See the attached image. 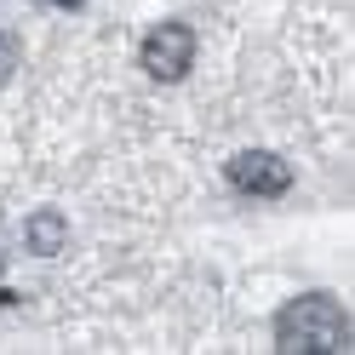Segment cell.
<instances>
[{
	"instance_id": "cell-5",
	"label": "cell",
	"mask_w": 355,
	"mask_h": 355,
	"mask_svg": "<svg viewBox=\"0 0 355 355\" xmlns=\"http://www.w3.org/2000/svg\"><path fill=\"white\" fill-rule=\"evenodd\" d=\"M17 63H24V46H17V35H0V86L12 80Z\"/></svg>"
},
{
	"instance_id": "cell-1",
	"label": "cell",
	"mask_w": 355,
	"mask_h": 355,
	"mask_svg": "<svg viewBox=\"0 0 355 355\" xmlns=\"http://www.w3.org/2000/svg\"><path fill=\"white\" fill-rule=\"evenodd\" d=\"M275 349L286 355H338L349 349V315L327 293H309L275 315Z\"/></svg>"
},
{
	"instance_id": "cell-2",
	"label": "cell",
	"mask_w": 355,
	"mask_h": 355,
	"mask_svg": "<svg viewBox=\"0 0 355 355\" xmlns=\"http://www.w3.org/2000/svg\"><path fill=\"white\" fill-rule=\"evenodd\" d=\"M195 63V29L189 24H155L144 35V69L155 80H184Z\"/></svg>"
},
{
	"instance_id": "cell-4",
	"label": "cell",
	"mask_w": 355,
	"mask_h": 355,
	"mask_svg": "<svg viewBox=\"0 0 355 355\" xmlns=\"http://www.w3.org/2000/svg\"><path fill=\"white\" fill-rule=\"evenodd\" d=\"M24 241H29V252L52 258V252H63V241H69V224H63L58 212H35L24 224Z\"/></svg>"
},
{
	"instance_id": "cell-3",
	"label": "cell",
	"mask_w": 355,
	"mask_h": 355,
	"mask_svg": "<svg viewBox=\"0 0 355 355\" xmlns=\"http://www.w3.org/2000/svg\"><path fill=\"white\" fill-rule=\"evenodd\" d=\"M230 184L241 195H286L293 189V166L281 155H270V149H247V155L230 161Z\"/></svg>"
}]
</instances>
